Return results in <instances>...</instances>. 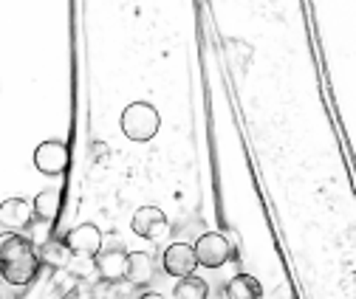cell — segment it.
<instances>
[{"mask_svg": "<svg viewBox=\"0 0 356 299\" xmlns=\"http://www.w3.org/2000/svg\"><path fill=\"white\" fill-rule=\"evenodd\" d=\"M122 133L130 139V142H150L156 133H159V110L150 105V102H130L124 110H122Z\"/></svg>", "mask_w": 356, "mask_h": 299, "instance_id": "obj_1", "label": "cell"}, {"mask_svg": "<svg viewBox=\"0 0 356 299\" xmlns=\"http://www.w3.org/2000/svg\"><path fill=\"white\" fill-rule=\"evenodd\" d=\"M232 243L218 234V232H207L195 240V257H198V266L204 268H220L227 260H232Z\"/></svg>", "mask_w": 356, "mask_h": 299, "instance_id": "obj_2", "label": "cell"}, {"mask_svg": "<svg viewBox=\"0 0 356 299\" xmlns=\"http://www.w3.org/2000/svg\"><path fill=\"white\" fill-rule=\"evenodd\" d=\"M161 266L170 277H190L195 274V266H198V257H195V246H187V243H170L161 254Z\"/></svg>", "mask_w": 356, "mask_h": 299, "instance_id": "obj_3", "label": "cell"}, {"mask_svg": "<svg viewBox=\"0 0 356 299\" xmlns=\"http://www.w3.org/2000/svg\"><path fill=\"white\" fill-rule=\"evenodd\" d=\"M34 166L42 176H63L68 166V147L63 142H42L34 150Z\"/></svg>", "mask_w": 356, "mask_h": 299, "instance_id": "obj_4", "label": "cell"}, {"mask_svg": "<svg viewBox=\"0 0 356 299\" xmlns=\"http://www.w3.org/2000/svg\"><path fill=\"white\" fill-rule=\"evenodd\" d=\"M65 246L71 254H82V257H97L102 251V232L94 223H79L65 234Z\"/></svg>", "mask_w": 356, "mask_h": 299, "instance_id": "obj_5", "label": "cell"}, {"mask_svg": "<svg viewBox=\"0 0 356 299\" xmlns=\"http://www.w3.org/2000/svg\"><path fill=\"white\" fill-rule=\"evenodd\" d=\"M31 218H34V206L23 198H9L0 203V226L6 232H23L31 226Z\"/></svg>", "mask_w": 356, "mask_h": 299, "instance_id": "obj_6", "label": "cell"}, {"mask_svg": "<svg viewBox=\"0 0 356 299\" xmlns=\"http://www.w3.org/2000/svg\"><path fill=\"white\" fill-rule=\"evenodd\" d=\"M133 232L145 240H159L164 232H167V215L159 209V206H142L136 215L130 221Z\"/></svg>", "mask_w": 356, "mask_h": 299, "instance_id": "obj_7", "label": "cell"}, {"mask_svg": "<svg viewBox=\"0 0 356 299\" xmlns=\"http://www.w3.org/2000/svg\"><path fill=\"white\" fill-rule=\"evenodd\" d=\"M97 268L102 274V280L108 282H122L130 274V254L124 248H108L97 254Z\"/></svg>", "mask_w": 356, "mask_h": 299, "instance_id": "obj_8", "label": "cell"}, {"mask_svg": "<svg viewBox=\"0 0 356 299\" xmlns=\"http://www.w3.org/2000/svg\"><path fill=\"white\" fill-rule=\"evenodd\" d=\"M37 268H40V254H26L20 260H12V263H0V274L9 285H29L34 277H37Z\"/></svg>", "mask_w": 356, "mask_h": 299, "instance_id": "obj_9", "label": "cell"}, {"mask_svg": "<svg viewBox=\"0 0 356 299\" xmlns=\"http://www.w3.org/2000/svg\"><path fill=\"white\" fill-rule=\"evenodd\" d=\"M26 254H34V243L17 232H6L0 234V263H12L20 260Z\"/></svg>", "mask_w": 356, "mask_h": 299, "instance_id": "obj_10", "label": "cell"}, {"mask_svg": "<svg viewBox=\"0 0 356 299\" xmlns=\"http://www.w3.org/2000/svg\"><path fill=\"white\" fill-rule=\"evenodd\" d=\"M34 218H40L42 223H51L60 215V206H63V192L60 189H42L34 198Z\"/></svg>", "mask_w": 356, "mask_h": 299, "instance_id": "obj_11", "label": "cell"}, {"mask_svg": "<svg viewBox=\"0 0 356 299\" xmlns=\"http://www.w3.org/2000/svg\"><path fill=\"white\" fill-rule=\"evenodd\" d=\"M153 274H156V263H153L150 254L147 251H133L130 254V274H127V280L133 285H147L153 280Z\"/></svg>", "mask_w": 356, "mask_h": 299, "instance_id": "obj_12", "label": "cell"}, {"mask_svg": "<svg viewBox=\"0 0 356 299\" xmlns=\"http://www.w3.org/2000/svg\"><path fill=\"white\" fill-rule=\"evenodd\" d=\"M260 282L249 274H235L227 285V299H260Z\"/></svg>", "mask_w": 356, "mask_h": 299, "instance_id": "obj_13", "label": "cell"}, {"mask_svg": "<svg viewBox=\"0 0 356 299\" xmlns=\"http://www.w3.org/2000/svg\"><path fill=\"white\" fill-rule=\"evenodd\" d=\"M207 293H209V285L201 277H195V274L181 277L175 282V288H172L175 299H207Z\"/></svg>", "mask_w": 356, "mask_h": 299, "instance_id": "obj_14", "label": "cell"}, {"mask_svg": "<svg viewBox=\"0 0 356 299\" xmlns=\"http://www.w3.org/2000/svg\"><path fill=\"white\" fill-rule=\"evenodd\" d=\"M37 254H40V263H49L51 268H63V266L68 263V254H71V251H68L65 240H63V243H57V240H49V243L42 246Z\"/></svg>", "mask_w": 356, "mask_h": 299, "instance_id": "obj_15", "label": "cell"}, {"mask_svg": "<svg viewBox=\"0 0 356 299\" xmlns=\"http://www.w3.org/2000/svg\"><path fill=\"white\" fill-rule=\"evenodd\" d=\"M139 299H164V296H161V293H142Z\"/></svg>", "mask_w": 356, "mask_h": 299, "instance_id": "obj_16", "label": "cell"}]
</instances>
